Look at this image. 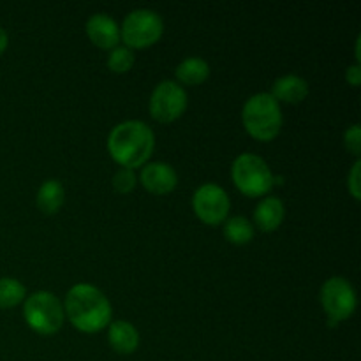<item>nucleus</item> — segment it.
<instances>
[{
  "label": "nucleus",
  "instance_id": "f257e3e1",
  "mask_svg": "<svg viewBox=\"0 0 361 361\" xmlns=\"http://www.w3.org/2000/svg\"><path fill=\"white\" fill-rule=\"evenodd\" d=\"M63 312L74 328L85 334L101 331L111 323V303L108 296L92 284H76L69 289Z\"/></svg>",
  "mask_w": 361,
  "mask_h": 361
},
{
  "label": "nucleus",
  "instance_id": "f03ea898",
  "mask_svg": "<svg viewBox=\"0 0 361 361\" xmlns=\"http://www.w3.org/2000/svg\"><path fill=\"white\" fill-rule=\"evenodd\" d=\"M155 147V134L141 120H126L111 129L108 136L109 155L122 168H140L147 164Z\"/></svg>",
  "mask_w": 361,
  "mask_h": 361
},
{
  "label": "nucleus",
  "instance_id": "7ed1b4c3",
  "mask_svg": "<svg viewBox=\"0 0 361 361\" xmlns=\"http://www.w3.org/2000/svg\"><path fill=\"white\" fill-rule=\"evenodd\" d=\"M242 120L245 130L259 141H271L282 129L281 104L268 92H259L243 104Z\"/></svg>",
  "mask_w": 361,
  "mask_h": 361
},
{
  "label": "nucleus",
  "instance_id": "20e7f679",
  "mask_svg": "<svg viewBox=\"0 0 361 361\" xmlns=\"http://www.w3.org/2000/svg\"><path fill=\"white\" fill-rule=\"evenodd\" d=\"M231 178L240 192L250 197L264 196L275 183L270 166L256 154H240L231 166Z\"/></svg>",
  "mask_w": 361,
  "mask_h": 361
},
{
  "label": "nucleus",
  "instance_id": "39448f33",
  "mask_svg": "<svg viewBox=\"0 0 361 361\" xmlns=\"http://www.w3.org/2000/svg\"><path fill=\"white\" fill-rule=\"evenodd\" d=\"M23 317L28 326L41 335H51L62 328L63 303L49 291H35L23 302Z\"/></svg>",
  "mask_w": 361,
  "mask_h": 361
},
{
  "label": "nucleus",
  "instance_id": "423d86ee",
  "mask_svg": "<svg viewBox=\"0 0 361 361\" xmlns=\"http://www.w3.org/2000/svg\"><path fill=\"white\" fill-rule=\"evenodd\" d=\"M164 32L162 18L152 9H134L123 18L120 39L127 48H147L155 44Z\"/></svg>",
  "mask_w": 361,
  "mask_h": 361
},
{
  "label": "nucleus",
  "instance_id": "0eeeda50",
  "mask_svg": "<svg viewBox=\"0 0 361 361\" xmlns=\"http://www.w3.org/2000/svg\"><path fill=\"white\" fill-rule=\"evenodd\" d=\"M321 303L328 316V324L337 326L349 319L356 310V291L344 277H330L321 288Z\"/></svg>",
  "mask_w": 361,
  "mask_h": 361
},
{
  "label": "nucleus",
  "instance_id": "6e6552de",
  "mask_svg": "<svg viewBox=\"0 0 361 361\" xmlns=\"http://www.w3.org/2000/svg\"><path fill=\"white\" fill-rule=\"evenodd\" d=\"M150 113L159 122L180 118L187 108V92L176 81L164 80L154 88L150 97Z\"/></svg>",
  "mask_w": 361,
  "mask_h": 361
},
{
  "label": "nucleus",
  "instance_id": "1a4fd4ad",
  "mask_svg": "<svg viewBox=\"0 0 361 361\" xmlns=\"http://www.w3.org/2000/svg\"><path fill=\"white\" fill-rule=\"evenodd\" d=\"M192 208L204 224H221L229 214L231 201L228 192L217 183H203L192 197Z\"/></svg>",
  "mask_w": 361,
  "mask_h": 361
},
{
  "label": "nucleus",
  "instance_id": "9d476101",
  "mask_svg": "<svg viewBox=\"0 0 361 361\" xmlns=\"http://www.w3.org/2000/svg\"><path fill=\"white\" fill-rule=\"evenodd\" d=\"M141 183L145 189L152 194H168L178 183V176H176L175 168L168 162H147L141 169Z\"/></svg>",
  "mask_w": 361,
  "mask_h": 361
},
{
  "label": "nucleus",
  "instance_id": "9b49d317",
  "mask_svg": "<svg viewBox=\"0 0 361 361\" xmlns=\"http://www.w3.org/2000/svg\"><path fill=\"white\" fill-rule=\"evenodd\" d=\"M87 34L95 46L113 49L120 42V27L115 18L106 13H95L87 20Z\"/></svg>",
  "mask_w": 361,
  "mask_h": 361
},
{
  "label": "nucleus",
  "instance_id": "f8f14e48",
  "mask_svg": "<svg viewBox=\"0 0 361 361\" xmlns=\"http://www.w3.org/2000/svg\"><path fill=\"white\" fill-rule=\"evenodd\" d=\"M271 97L281 104V102H302L309 95V83L298 74H286L277 78L271 85Z\"/></svg>",
  "mask_w": 361,
  "mask_h": 361
},
{
  "label": "nucleus",
  "instance_id": "ddd939ff",
  "mask_svg": "<svg viewBox=\"0 0 361 361\" xmlns=\"http://www.w3.org/2000/svg\"><path fill=\"white\" fill-rule=\"evenodd\" d=\"M286 215L284 203L277 196H268L259 201L254 210V222L261 231H275L282 224Z\"/></svg>",
  "mask_w": 361,
  "mask_h": 361
},
{
  "label": "nucleus",
  "instance_id": "4468645a",
  "mask_svg": "<svg viewBox=\"0 0 361 361\" xmlns=\"http://www.w3.org/2000/svg\"><path fill=\"white\" fill-rule=\"evenodd\" d=\"M108 341L116 353L130 355L140 345V334L129 321H115V323H109Z\"/></svg>",
  "mask_w": 361,
  "mask_h": 361
},
{
  "label": "nucleus",
  "instance_id": "2eb2a0df",
  "mask_svg": "<svg viewBox=\"0 0 361 361\" xmlns=\"http://www.w3.org/2000/svg\"><path fill=\"white\" fill-rule=\"evenodd\" d=\"M63 200H66V189L55 178H49L46 182H42L37 190V196H35L37 207L41 208V212H44L48 215L56 214L62 208Z\"/></svg>",
  "mask_w": 361,
  "mask_h": 361
},
{
  "label": "nucleus",
  "instance_id": "dca6fc26",
  "mask_svg": "<svg viewBox=\"0 0 361 361\" xmlns=\"http://www.w3.org/2000/svg\"><path fill=\"white\" fill-rule=\"evenodd\" d=\"M175 74L176 78H178L180 83L194 87V85L203 83V81L210 76V66H208L207 60L201 59V56H187L185 60H182V62L176 66Z\"/></svg>",
  "mask_w": 361,
  "mask_h": 361
},
{
  "label": "nucleus",
  "instance_id": "f3484780",
  "mask_svg": "<svg viewBox=\"0 0 361 361\" xmlns=\"http://www.w3.org/2000/svg\"><path fill=\"white\" fill-rule=\"evenodd\" d=\"M224 236L235 245H245L254 238V226L243 215H235L224 224Z\"/></svg>",
  "mask_w": 361,
  "mask_h": 361
},
{
  "label": "nucleus",
  "instance_id": "a211bd4d",
  "mask_svg": "<svg viewBox=\"0 0 361 361\" xmlns=\"http://www.w3.org/2000/svg\"><path fill=\"white\" fill-rule=\"evenodd\" d=\"M27 298L25 286L18 279L2 277L0 279V309H11L20 305Z\"/></svg>",
  "mask_w": 361,
  "mask_h": 361
},
{
  "label": "nucleus",
  "instance_id": "6ab92c4d",
  "mask_svg": "<svg viewBox=\"0 0 361 361\" xmlns=\"http://www.w3.org/2000/svg\"><path fill=\"white\" fill-rule=\"evenodd\" d=\"M134 66V53L127 46H115L108 56V67L116 74L127 73Z\"/></svg>",
  "mask_w": 361,
  "mask_h": 361
},
{
  "label": "nucleus",
  "instance_id": "aec40b11",
  "mask_svg": "<svg viewBox=\"0 0 361 361\" xmlns=\"http://www.w3.org/2000/svg\"><path fill=\"white\" fill-rule=\"evenodd\" d=\"M113 187H115V190H118L122 194L130 192L136 187V175H134L133 169L120 168L115 173V176H113Z\"/></svg>",
  "mask_w": 361,
  "mask_h": 361
},
{
  "label": "nucleus",
  "instance_id": "412c9836",
  "mask_svg": "<svg viewBox=\"0 0 361 361\" xmlns=\"http://www.w3.org/2000/svg\"><path fill=\"white\" fill-rule=\"evenodd\" d=\"M344 143L348 147L349 152H353L355 155H360L361 152V127L360 123L349 127L344 133Z\"/></svg>",
  "mask_w": 361,
  "mask_h": 361
},
{
  "label": "nucleus",
  "instance_id": "4be33fe9",
  "mask_svg": "<svg viewBox=\"0 0 361 361\" xmlns=\"http://www.w3.org/2000/svg\"><path fill=\"white\" fill-rule=\"evenodd\" d=\"M360 168H361V162L360 159H356V162L353 164L351 171L348 175V187H349V192L353 194L355 200H360Z\"/></svg>",
  "mask_w": 361,
  "mask_h": 361
},
{
  "label": "nucleus",
  "instance_id": "5701e85b",
  "mask_svg": "<svg viewBox=\"0 0 361 361\" xmlns=\"http://www.w3.org/2000/svg\"><path fill=\"white\" fill-rule=\"evenodd\" d=\"M345 80H348L353 87H358L361 81V67L358 63H355V66H351L345 71Z\"/></svg>",
  "mask_w": 361,
  "mask_h": 361
},
{
  "label": "nucleus",
  "instance_id": "b1692460",
  "mask_svg": "<svg viewBox=\"0 0 361 361\" xmlns=\"http://www.w3.org/2000/svg\"><path fill=\"white\" fill-rule=\"evenodd\" d=\"M7 44H9V35H7V32L0 27V53L6 51Z\"/></svg>",
  "mask_w": 361,
  "mask_h": 361
}]
</instances>
